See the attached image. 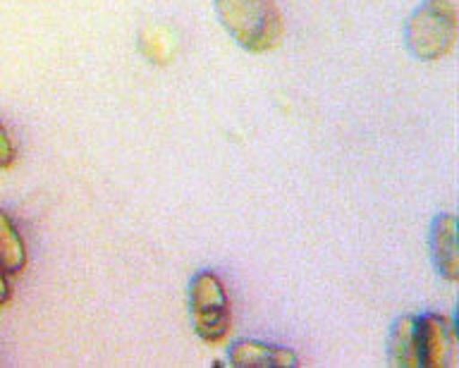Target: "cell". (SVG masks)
I'll list each match as a JSON object with an SVG mask.
<instances>
[{"instance_id":"ba28073f","label":"cell","mask_w":459,"mask_h":368,"mask_svg":"<svg viewBox=\"0 0 459 368\" xmlns=\"http://www.w3.org/2000/svg\"><path fill=\"white\" fill-rule=\"evenodd\" d=\"M390 361L393 366L419 368L416 356V316H402L390 330Z\"/></svg>"},{"instance_id":"9c48e42d","label":"cell","mask_w":459,"mask_h":368,"mask_svg":"<svg viewBox=\"0 0 459 368\" xmlns=\"http://www.w3.org/2000/svg\"><path fill=\"white\" fill-rule=\"evenodd\" d=\"M17 158V149H14L13 139L7 134L5 124L0 123V167H10Z\"/></svg>"},{"instance_id":"7a4b0ae2","label":"cell","mask_w":459,"mask_h":368,"mask_svg":"<svg viewBox=\"0 0 459 368\" xmlns=\"http://www.w3.org/2000/svg\"><path fill=\"white\" fill-rule=\"evenodd\" d=\"M407 48L419 60H440L457 44V8L452 0H426L409 17Z\"/></svg>"},{"instance_id":"8992f818","label":"cell","mask_w":459,"mask_h":368,"mask_svg":"<svg viewBox=\"0 0 459 368\" xmlns=\"http://www.w3.org/2000/svg\"><path fill=\"white\" fill-rule=\"evenodd\" d=\"M430 253L436 270L445 280L459 278V242H457V218L452 213H443L433 220L430 227Z\"/></svg>"},{"instance_id":"3957f363","label":"cell","mask_w":459,"mask_h":368,"mask_svg":"<svg viewBox=\"0 0 459 368\" xmlns=\"http://www.w3.org/2000/svg\"><path fill=\"white\" fill-rule=\"evenodd\" d=\"M189 309L194 330L204 342H222L230 332V302L221 278L211 270H201L189 285Z\"/></svg>"},{"instance_id":"52a82bcc","label":"cell","mask_w":459,"mask_h":368,"mask_svg":"<svg viewBox=\"0 0 459 368\" xmlns=\"http://www.w3.org/2000/svg\"><path fill=\"white\" fill-rule=\"evenodd\" d=\"M27 266V246L14 220L7 210L0 209V268L7 275H17Z\"/></svg>"},{"instance_id":"30bf717a","label":"cell","mask_w":459,"mask_h":368,"mask_svg":"<svg viewBox=\"0 0 459 368\" xmlns=\"http://www.w3.org/2000/svg\"><path fill=\"white\" fill-rule=\"evenodd\" d=\"M13 296V287H10V280H7V273L0 268V306H5Z\"/></svg>"},{"instance_id":"5b68a950","label":"cell","mask_w":459,"mask_h":368,"mask_svg":"<svg viewBox=\"0 0 459 368\" xmlns=\"http://www.w3.org/2000/svg\"><path fill=\"white\" fill-rule=\"evenodd\" d=\"M228 361L237 368H292L299 366V359L292 349L258 339H239L230 347Z\"/></svg>"},{"instance_id":"6da1fadb","label":"cell","mask_w":459,"mask_h":368,"mask_svg":"<svg viewBox=\"0 0 459 368\" xmlns=\"http://www.w3.org/2000/svg\"><path fill=\"white\" fill-rule=\"evenodd\" d=\"M228 34L249 53L275 51L285 37V20L273 0H215Z\"/></svg>"},{"instance_id":"277c9868","label":"cell","mask_w":459,"mask_h":368,"mask_svg":"<svg viewBox=\"0 0 459 368\" xmlns=\"http://www.w3.org/2000/svg\"><path fill=\"white\" fill-rule=\"evenodd\" d=\"M452 342L450 321L440 313H423L416 318V356L419 366L440 368L447 364Z\"/></svg>"}]
</instances>
